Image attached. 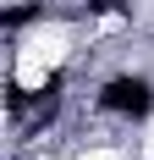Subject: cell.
<instances>
[{
    "instance_id": "obj_2",
    "label": "cell",
    "mask_w": 154,
    "mask_h": 160,
    "mask_svg": "<svg viewBox=\"0 0 154 160\" xmlns=\"http://www.w3.org/2000/svg\"><path fill=\"white\" fill-rule=\"evenodd\" d=\"M99 11H116V0H88V17H99Z\"/></svg>"
},
{
    "instance_id": "obj_1",
    "label": "cell",
    "mask_w": 154,
    "mask_h": 160,
    "mask_svg": "<svg viewBox=\"0 0 154 160\" xmlns=\"http://www.w3.org/2000/svg\"><path fill=\"white\" fill-rule=\"evenodd\" d=\"M99 111H110V116H149L154 111V83L143 78V72H116V78L99 88Z\"/></svg>"
}]
</instances>
